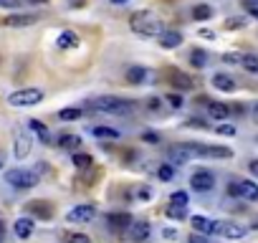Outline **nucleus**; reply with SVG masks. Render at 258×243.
<instances>
[{
    "mask_svg": "<svg viewBox=\"0 0 258 243\" xmlns=\"http://www.w3.org/2000/svg\"><path fill=\"white\" fill-rule=\"evenodd\" d=\"M129 28H132L137 36H147V38H155L160 36L165 28H162V21L152 13V11H137L129 16Z\"/></svg>",
    "mask_w": 258,
    "mask_h": 243,
    "instance_id": "1",
    "label": "nucleus"
},
{
    "mask_svg": "<svg viewBox=\"0 0 258 243\" xmlns=\"http://www.w3.org/2000/svg\"><path fill=\"white\" fill-rule=\"evenodd\" d=\"M89 109L106 111V114H132L135 111V101L121 99V96H99V99L89 101Z\"/></svg>",
    "mask_w": 258,
    "mask_h": 243,
    "instance_id": "2",
    "label": "nucleus"
},
{
    "mask_svg": "<svg viewBox=\"0 0 258 243\" xmlns=\"http://www.w3.org/2000/svg\"><path fill=\"white\" fill-rule=\"evenodd\" d=\"M6 183L16 190H31L36 188L41 180H38V172L36 170H26V167H16V170H8L6 172Z\"/></svg>",
    "mask_w": 258,
    "mask_h": 243,
    "instance_id": "3",
    "label": "nucleus"
},
{
    "mask_svg": "<svg viewBox=\"0 0 258 243\" xmlns=\"http://www.w3.org/2000/svg\"><path fill=\"white\" fill-rule=\"evenodd\" d=\"M43 101V91L36 89V86H28V89H18L8 96V104L11 106H36Z\"/></svg>",
    "mask_w": 258,
    "mask_h": 243,
    "instance_id": "4",
    "label": "nucleus"
},
{
    "mask_svg": "<svg viewBox=\"0 0 258 243\" xmlns=\"http://www.w3.org/2000/svg\"><path fill=\"white\" fill-rule=\"evenodd\" d=\"M228 195L240 198V200H258V185L250 180H233L228 185Z\"/></svg>",
    "mask_w": 258,
    "mask_h": 243,
    "instance_id": "5",
    "label": "nucleus"
},
{
    "mask_svg": "<svg viewBox=\"0 0 258 243\" xmlns=\"http://www.w3.org/2000/svg\"><path fill=\"white\" fill-rule=\"evenodd\" d=\"M190 188H192L195 193H210V190L215 188V175H213L210 170H198V172H192V177H190Z\"/></svg>",
    "mask_w": 258,
    "mask_h": 243,
    "instance_id": "6",
    "label": "nucleus"
},
{
    "mask_svg": "<svg viewBox=\"0 0 258 243\" xmlns=\"http://www.w3.org/2000/svg\"><path fill=\"white\" fill-rule=\"evenodd\" d=\"M66 218H69V223H91V220L96 218V208L89 205V203H84V205L71 208Z\"/></svg>",
    "mask_w": 258,
    "mask_h": 243,
    "instance_id": "7",
    "label": "nucleus"
},
{
    "mask_svg": "<svg viewBox=\"0 0 258 243\" xmlns=\"http://www.w3.org/2000/svg\"><path fill=\"white\" fill-rule=\"evenodd\" d=\"M36 21H38V16H33V13H13V16L0 18V23H3L6 28H28Z\"/></svg>",
    "mask_w": 258,
    "mask_h": 243,
    "instance_id": "8",
    "label": "nucleus"
},
{
    "mask_svg": "<svg viewBox=\"0 0 258 243\" xmlns=\"http://www.w3.org/2000/svg\"><path fill=\"white\" fill-rule=\"evenodd\" d=\"M126 233H129V238H132L135 243H145L150 238V233H152V225L147 220H132L129 228H126Z\"/></svg>",
    "mask_w": 258,
    "mask_h": 243,
    "instance_id": "9",
    "label": "nucleus"
},
{
    "mask_svg": "<svg viewBox=\"0 0 258 243\" xmlns=\"http://www.w3.org/2000/svg\"><path fill=\"white\" fill-rule=\"evenodd\" d=\"M190 225H192L195 233H203V235H213V233H218V220L205 218V215H192V218H190Z\"/></svg>",
    "mask_w": 258,
    "mask_h": 243,
    "instance_id": "10",
    "label": "nucleus"
},
{
    "mask_svg": "<svg viewBox=\"0 0 258 243\" xmlns=\"http://www.w3.org/2000/svg\"><path fill=\"white\" fill-rule=\"evenodd\" d=\"M218 235L223 238H230V240H238L245 235V228L238 225V223H228V220H218Z\"/></svg>",
    "mask_w": 258,
    "mask_h": 243,
    "instance_id": "11",
    "label": "nucleus"
},
{
    "mask_svg": "<svg viewBox=\"0 0 258 243\" xmlns=\"http://www.w3.org/2000/svg\"><path fill=\"white\" fill-rule=\"evenodd\" d=\"M165 76L170 79V84H172V86H177V89H182V91L192 89V79H190L187 74L177 71V69H167V71H165Z\"/></svg>",
    "mask_w": 258,
    "mask_h": 243,
    "instance_id": "12",
    "label": "nucleus"
},
{
    "mask_svg": "<svg viewBox=\"0 0 258 243\" xmlns=\"http://www.w3.org/2000/svg\"><path fill=\"white\" fill-rule=\"evenodd\" d=\"M157 38H160V46L162 48H177L182 43V33L180 31H162Z\"/></svg>",
    "mask_w": 258,
    "mask_h": 243,
    "instance_id": "13",
    "label": "nucleus"
},
{
    "mask_svg": "<svg viewBox=\"0 0 258 243\" xmlns=\"http://www.w3.org/2000/svg\"><path fill=\"white\" fill-rule=\"evenodd\" d=\"M79 43H81V38H79L74 31H61V33H58V38H56V46H58V48H63V51L76 48Z\"/></svg>",
    "mask_w": 258,
    "mask_h": 243,
    "instance_id": "14",
    "label": "nucleus"
},
{
    "mask_svg": "<svg viewBox=\"0 0 258 243\" xmlns=\"http://www.w3.org/2000/svg\"><path fill=\"white\" fill-rule=\"evenodd\" d=\"M28 210H31L36 218H43V220L53 218V208H51V203H46V200H33V203L28 205Z\"/></svg>",
    "mask_w": 258,
    "mask_h": 243,
    "instance_id": "15",
    "label": "nucleus"
},
{
    "mask_svg": "<svg viewBox=\"0 0 258 243\" xmlns=\"http://www.w3.org/2000/svg\"><path fill=\"white\" fill-rule=\"evenodd\" d=\"M13 155H16V160H26V157L31 155V140H28L26 135H18V137H16Z\"/></svg>",
    "mask_w": 258,
    "mask_h": 243,
    "instance_id": "16",
    "label": "nucleus"
},
{
    "mask_svg": "<svg viewBox=\"0 0 258 243\" xmlns=\"http://www.w3.org/2000/svg\"><path fill=\"white\" fill-rule=\"evenodd\" d=\"M106 220H109L111 230H126L129 223H132V218H129L126 213H111V215H106Z\"/></svg>",
    "mask_w": 258,
    "mask_h": 243,
    "instance_id": "17",
    "label": "nucleus"
},
{
    "mask_svg": "<svg viewBox=\"0 0 258 243\" xmlns=\"http://www.w3.org/2000/svg\"><path fill=\"white\" fill-rule=\"evenodd\" d=\"M208 114H210L213 119L223 122V119H228V116H230V109H228L223 101H210V99H208Z\"/></svg>",
    "mask_w": 258,
    "mask_h": 243,
    "instance_id": "18",
    "label": "nucleus"
},
{
    "mask_svg": "<svg viewBox=\"0 0 258 243\" xmlns=\"http://www.w3.org/2000/svg\"><path fill=\"white\" fill-rule=\"evenodd\" d=\"M13 233H16L18 238H31V235H33V220H31V218H18V220L13 223Z\"/></svg>",
    "mask_w": 258,
    "mask_h": 243,
    "instance_id": "19",
    "label": "nucleus"
},
{
    "mask_svg": "<svg viewBox=\"0 0 258 243\" xmlns=\"http://www.w3.org/2000/svg\"><path fill=\"white\" fill-rule=\"evenodd\" d=\"M58 145H61V150L81 152V137H79V135H61V137H58Z\"/></svg>",
    "mask_w": 258,
    "mask_h": 243,
    "instance_id": "20",
    "label": "nucleus"
},
{
    "mask_svg": "<svg viewBox=\"0 0 258 243\" xmlns=\"http://www.w3.org/2000/svg\"><path fill=\"white\" fill-rule=\"evenodd\" d=\"M167 157H170V162H172V165H185L187 160H192V157H190V152L185 150V145L172 147V150L167 152Z\"/></svg>",
    "mask_w": 258,
    "mask_h": 243,
    "instance_id": "21",
    "label": "nucleus"
},
{
    "mask_svg": "<svg viewBox=\"0 0 258 243\" xmlns=\"http://www.w3.org/2000/svg\"><path fill=\"white\" fill-rule=\"evenodd\" d=\"M213 86L218 91H235V81L228 76V74H215L213 76Z\"/></svg>",
    "mask_w": 258,
    "mask_h": 243,
    "instance_id": "22",
    "label": "nucleus"
},
{
    "mask_svg": "<svg viewBox=\"0 0 258 243\" xmlns=\"http://www.w3.org/2000/svg\"><path fill=\"white\" fill-rule=\"evenodd\" d=\"M129 84H142L147 79V69L142 66H132V69H126V76H124Z\"/></svg>",
    "mask_w": 258,
    "mask_h": 243,
    "instance_id": "23",
    "label": "nucleus"
},
{
    "mask_svg": "<svg viewBox=\"0 0 258 243\" xmlns=\"http://www.w3.org/2000/svg\"><path fill=\"white\" fill-rule=\"evenodd\" d=\"M71 162H74V167H79V170H89V167L94 165V157L86 155V152H74Z\"/></svg>",
    "mask_w": 258,
    "mask_h": 243,
    "instance_id": "24",
    "label": "nucleus"
},
{
    "mask_svg": "<svg viewBox=\"0 0 258 243\" xmlns=\"http://www.w3.org/2000/svg\"><path fill=\"white\" fill-rule=\"evenodd\" d=\"M91 132H94V137H99V140H119V137H121L119 130H111V127H94Z\"/></svg>",
    "mask_w": 258,
    "mask_h": 243,
    "instance_id": "25",
    "label": "nucleus"
},
{
    "mask_svg": "<svg viewBox=\"0 0 258 243\" xmlns=\"http://www.w3.org/2000/svg\"><path fill=\"white\" fill-rule=\"evenodd\" d=\"M165 213H167V218H172V220H182V218L187 215V205H177V203H170Z\"/></svg>",
    "mask_w": 258,
    "mask_h": 243,
    "instance_id": "26",
    "label": "nucleus"
},
{
    "mask_svg": "<svg viewBox=\"0 0 258 243\" xmlns=\"http://www.w3.org/2000/svg\"><path fill=\"white\" fill-rule=\"evenodd\" d=\"M190 64H192L195 69H205V64H208V53L200 51V48H192V53H190Z\"/></svg>",
    "mask_w": 258,
    "mask_h": 243,
    "instance_id": "27",
    "label": "nucleus"
},
{
    "mask_svg": "<svg viewBox=\"0 0 258 243\" xmlns=\"http://www.w3.org/2000/svg\"><path fill=\"white\" fill-rule=\"evenodd\" d=\"M240 66H243L248 74H258V56H253V53H245V56L240 58Z\"/></svg>",
    "mask_w": 258,
    "mask_h": 243,
    "instance_id": "28",
    "label": "nucleus"
},
{
    "mask_svg": "<svg viewBox=\"0 0 258 243\" xmlns=\"http://www.w3.org/2000/svg\"><path fill=\"white\" fill-rule=\"evenodd\" d=\"M31 130H33V132H36V135H38L43 142H48V127L43 125L41 119H31Z\"/></svg>",
    "mask_w": 258,
    "mask_h": 243,
    "instance_id": "29",
    "label": "nucleus"
},
{
    "mask_svg": "<svg viewBox=\"0 0 258 243\" xmlns=\"http://www.w3.org/2000/svg\"><path fill=\"white\" fill-rule=\"evenodd\" d=\"M23 6H48V0H8L6 8H23Z\"/></svg>",
    "mask_w": 258,
    "mask_h": 243,
    "instance_id": "30",
    "label": "nucleus"
},
{
    "mask_svg": "<svg viewBox=\"0 0 258 243\" xmlns=\"http://www.w3.org/2000/svg\"><path fill=\"white\" fill-rule=\"evenodd\" d=\"M210 16H213V8L210 6H195L192 8V18L195 21H208Z\"/></svg>",
    "mask_w": 258,
    "mask_h": 243,
    "instance_id": "31",
    "label": "nucleus"
},
{
    "mask_svg": "<svg viewBox=\"0 0 258 243\" xmlns=\"http://www.w3.org/2000/svg\"><path fill=\"white\" fill-rule=\"evenodd\" d=\"M165 101H167L172 109H182V106H185V99H182L180 94H167V96H165Z\"/></svg>",
    "mask_w": 258,
    "mask_h": 243,
    "instance_id": "32",
    "label": "nucleus"
},
{
    "mask_svg": "<svg viewBox=\"0 0 258 243\" xmlns=\"http://www.w3.org/2000/svg\"><path fill=\"white\" fill-rule=\"evenodd\" d=\"M58 116H61V122H71V119H79L81 116V109H61Z\"/></svg>",
    "mask_w": 258,
    "mask_h": 243,
    "instance_id": "33",
    "label": "nucleus"
},
{
    "mask_svg": "<svg viewBox=\"0 0 258 243\" xmlns=\"http://www.w3.org/2000/svg\"><path fill=\"white\" fill-rule=\"evenodd\" d=\"M170 203L187 205V203H190V198H187V193H185V190H175V193H172V198H170Z\"/></svg>",
    "mask_w": 258,
    "mask_h": 243,
    "instance_id": "34",
    "label": "nucleus"
},
{
    "mask_svg": "<svg viewBox=\"0 0 258 243\" xmlns=\"http://www.w3.org/2000/svg\"><path fill=\"white\" fill-rule=\"evenodd\" d=\"M66 243H91V238L86 233H69L66 235Z\"/></svg>",
    "mask_w": 258,
    "mask_h": 243,
    "instance_id": "35",
    "label": "nucleus"
},
{
    "mask_svg": "<svg viewBox=\"0 0 258 243\" xmlns=\"http://www.w3.org/2000/svg\"><path fill=\"white\" fill-rule=\"evenodd\" d=\"M215 132H218V135H228V137H230V135H235V127H233V125H218V127H215Z\"/></svg>",
    "mask_w": 258,
    "mask_h": 243,
    "instance_id": "36",
    "label": "nucleus"
},
{
    "mask_svg": "<svg viewBox=\"0 0 258 243\" xmlns=\"http://www.w3.org/2000/svg\"><path fill=\"white\" fill-rule=\"evenodd\" d=\"M142 140H145L147 145H160V135H157V132H145Z\"/></svg>",
    "mask_w": 258,
    "mask_h": 243,
    "instance_id": "37",
    "label": "nucleus"
},
{
    "mask_svg": "<svg viewBox=\"0 0 258 243\" xmlns=\"http://www.w3.org/2000/svg\"><path fill=\"white\" fill-rule=\"evenodd\" d=\"M172 172H175V170H172V165H162V167H160V180H170V177H172Z\"/></svg>",
    "mask_w": 258,
    "mask_h": 243,
    "instance_id": "38",
    "label": "nucleus"
},
{
    "mask_svg": "<svg viewBox=\"0 0 258 243\" xmlns=\"http://www.w3.org/2000/svg\"><path fill=\"white\" fill-rule=\"evenodd\" d=\"M137 198H140V200H150V198H152V190H150V188H140V190H137Z\"/></svg>",
    "mask_w": 258,
    "mask_h": 243,
    "instance_id": "39",
    "label": "nucleus"
},
{
    "mask_svg": "<svg viewBox=\"0 0 258 243\" xmlns=\"http://www.w3.org/2000/svg\"><path fill=\"white\" fill-rule=\"evenodd\" d=\"M240 58H243V56H235V53H225V56H223L225 64H240Z\"/></svg>",
    "mask_w": 258,
    "mask_h": 243,
    "instance_id": "40",
    "label": "nucleus"
},
{
    "mask_svg": "<svg viewBox=\"0 0 258 243\" xmlns=\"http://www.w3.org/2000/svg\"><path fill=\"white\" fill-rule=\"evenodd\" d=\"M190 243H210L205 235H200V233H195V235H190Z\"/></svg>",
    "mask_w": 258,
    "mask_h": 243,
    "instance_id": "41",
    "label": "nucleus"
},
{
    "mask_svg": "<svg viewBox=\"0 0 258 243\" xmlns=\"http://www.w3.org/2000/svg\"><path fill=\"white\" fill-rule=\"evenodd\" d=\"M245 21H240V18H230V23H228V28H240Z\"/></svg>",
    "mask_w": 258,
    "mask_h": 243,
    "instance_id": "42",
    "label": "nucleus"
},
{
    "mask_svg": "<svg viewBox=\"0 0 258 243\" xmlns=\"http://www.w3.org/2000/svg\"><path fill=\"white\" fill-rule=\"evenodd\" d=\"M69 6H71V8H84L86 0H69Z\"/></svg>",
    "mask_w": 258,
    "mask_h": 243,
    "instance_id": "43",
    "label": "nucleus"
},
{
    "mask_svg": "<svg viewBox=\"0 0 258 243\" xmlns=\"http://www.w3.org/2000/svg\"><path fill=\"white\" fill-rule=\"evenodd\" d=\"M248 170H250V172H253V175L258 177V160H250V165H248Z\"/></svg>",
    "mask_w": 258,
    "mask_h": 243,
    "instance_id": "44",
    "label": "nucleus"
},
{
    "mask_svg": "<svg viewBox=\"0 0 258 243\" xmlns=\"http://www.w3.org/2000/svg\"><path fill=\"white\" fill-rule=\"evenodd\" d=\"M160 101L162 99H150V109H160Z\"/></svg>",
    "mask_w": 258,
    "mask_h": 243,
    "instance_id": "45",
    "label": "nucleus"
},
{
    "mask_svg": "<svg viewBox=\"0 0 258 243\" xmlns=\"http://www.w3.org/2000/svg\"><path fill=\"white\" fill-rule=\"evenodd\" d=\"M6 240V225H3V220H0V243Z\"/></svg>",
    "mask_w": 258,
    "mask_h": 243,
    "instance_id": "46",
    "label": "nucleus"
},
{
    "mask_svg": "<svg viewBox=\"0 0 258 243\" xmlns=\"http://www.w3.org/2000/svg\"><path fill=\"white\" fill-rule=\"evenodd\" d=\"M200 36H205V38H213V31H208V28H200Z\"/></svg>",
    "mask_w": 258,
    "mask_h": 243,
    "instance_id": "47",
    "label": "nucleus"
},
{
    "mask_svg": "<svg viewBox=\"0 0 258 243\" xmlns=\"http://www.w3.org/2000/svg\"><path fill=\"white\" fill-rule=\"evenodd\" d=\"M111 3H114V6H124V3H126V0H111Z\"/></svg>",
    "mask_w": 258,
    "mask_h": 243,
    "instance_id": "48",
    "label": "nucleus"
},
{
    "mask_svg": "<svg viewBox=\"0 0 258 243\" xmlns=\"http://www.w3.org/2000/svg\"><path fill=\"white\" fill-rule=\"evenodd\" d=\"M253 114H255V119H258V101L253 104Z\"/></svg>",
    "mask_w": 258,
    "mask_h": 243,
    "instance_id": "49",
    "label": "nucleus"
},
{
    "mask_svg": "<svg viewBox=\"0 0 258 243\" xmlns=\"http://www.w3.org/2000/svg\"><path fill=\"white\" fill-rule=\"evenodd\" d=\"M253 16H255V18H258V6H255V8H253Z\"/></svg>",
    "mask_w": 258,
    "mask_h": 243,
    "instance_id": "50",
    "label": "nucleus"
},
{
    "mask_svg": "<svg viewBox=\"0 0 258 243\" xmlns=\"http://www.w3.org/2000/svg\"><path fill=\"white\" fill-rule=\"evenodd\" d=\"M0 167H3V152H0Z\"/></svg>",
    "mask_w": 258,
    "mask_h": 243,
    "instance_id": "51",
    "label": "nucleus"
}]
</instances>
